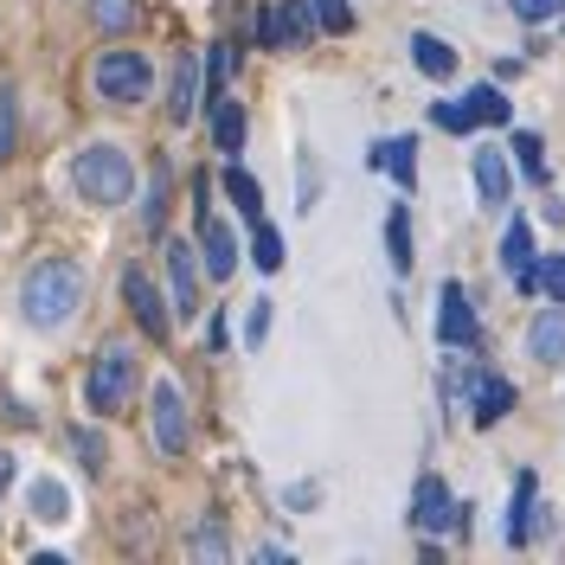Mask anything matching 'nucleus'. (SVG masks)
I'll return each instance as SVG.
<instances>
[{
  "instance_id": "obj_7",
  "label": "nucleus",
  "mask_w": 565,
  "mask_h": 565,
  "mask_svg": "<svg viewBox=\"0 0 565 565\" xmlns=\"http://www.w3.org/2000/svg\"><path fill=\"white\" fill-rule=\"evenodd\" d=\"M457 521V494L444 489V476H424L418 494H412V527L418 533H444Z\"/></svg>"
},
{
  "instance_id": "obj_20",
  "label": "nucleus",
  "mask_w": 565,
  "mask_h": 565,
  "mask_svg": "<svg viewBox=\"0 0 565 565\" xmlns=\"http://www.w3.org/2000/svg\"><path fill=\"white\" fill-rule=\"evenodd\" d=\"M533 514H540V482H533V476H521V482H514V521H508V540H514V546H527Z\"/></svg>"
},
{
  "instance_id": "obj_6",
  "label": "nucleus",
  "mask_w": 565,
  "mask_h": 565,
  "mask_svg": "<svg viewBox=\"0 0 565 565\" xmlns=\"http://www.w3.org/2000/svg\"><path fill=\"white\" fill-rule=\"evenodd\" d=\"M437 341L444 348H476V316H469L462 282H444L437 289Z\"/></svg>"
},
{
  "instance_id": "obj_14",
  "label": "nucleus",
  "mask_w": 565,
  "mask_h": 565,
  "mask_svg": "<svg viewBox=\"0 0 565 565\" xmlns=\"http://www.w3.org/2000/svg\"><path fill=\"white\" fill-rule=\"evenodd\" d=\"M457 109H462V129H482V122H508V116H514L494 84H476L469 97H457Z\"/></svg>"
},
{
  "instance_id": "obj_16",
  "label": "nucleus",
  "mask_w": 565,
  "mask_h": 565,
  "mask_svg": "<svg viewBox=\"0 0 565 565\" xmlns=\"http://www.w3.org/2000/svg\"><path fill=\"white\" fill-rule=\"evenodd\" d=\"M508 186H514V180H508V161H501L494 148H482V154H476V193H482V206H508Z\"/></svg>"
},
{
  "instance_id": "obj_23",
  "label": "nucleus",
  "mask_w": 565,
  "mask_h": 565,
  "mask_svg": "<svg viewBox=\"0 0 565 565\" xmlns=\"http://www.w3.org/2000/svg\"><path fill=\"white\" fill-rule=\"evenodd\" d=\"M386 250H392V270L405 277L418 257H412V218H405V206H392V218H386Z\"/></svg>"
},
{
  "instance_id": "obj_18",
  "label": "nucleus",
  "mask_w": 565,
  "mask_h": 565,
  "mask_svg": "<svg viewBox=\"0 0 565 565\" xmlns=\"http://www.w3.org/2000/svg\"><path fill=\"white\" fill-rule=\"evenodd\" d=\"M373 161H380V168L398 180V186H412V180H418V141H412V136L380 141V148H373Z\"/></svg>"
},
{
  "instance_id": "obj_19",
  "label": "nucleus",
  "mask_w": 565,
  "mask_h": 565,
  "mask_svg": "<svg viewBox=\"0 0 565 565\" xmlns=\"http://www.w3.org/2000/svg\"><path fill=\"white\" fill-rule=\"evenodd\" d=\"M212 136H218L225 154H238V148H245V109L232 104V97H212Z\"/></svg>"
},
{
  "instance_id": "obj_3",
  "label": "nucleus",
  "mask_w": 565,
  "mask_h": 565,
  "mask_svg": "<svg viewBox=\"0 0 565 565\" xmlns=\"http://www.w3.org/2000/svg\"><path fill=\"white\" fill-rule=\"evenodd\" d=\"M129 386H136V353L122 348V341H109L97 353V366H90V380H84V398H90V412L116 418L129 405Z\"/></svg>"
},
{
  "instance_id": "obj_33",
  "label": "nucleus",
  "mask_w": 565,
  "mask_h": 565,
  "mask_svg": "<svg viewBox=\"0 0 565 565\" xmlns=\"http://www.w3.org/2000/svg\"><path fill=\"white\" fill-rule=\"evenodd\" d=\"M264 328H270V302H250V321H245V341H250V348L264 341Z\"/></svg>"
},
{
  "instance_id": "obj_27",
  "label": "nucleus",
  "mask_w": 565,
  "mask_h": 565,
  "mask_svg": "<svg viewBox=\"0 0 565 565\" xmlns=\"http://www.w3.org/2000/svg\"><path fill=\"white\" fill-rule=\"evenodd\" d=\"M90 20H97L104 33H122V26L136 20V0H90Z\"/></svg>"
},
{
  "instance_id": "obj_12",
  "label": "nucleus",
  "mask_w": 565,
  "mask_h": 565,
  "mask_svg": "<svg viewBox=\"0 0 565 565\" xmlns=\"http://www.w3.org/2000/svg\"><path fill=\"white\" fill-rule=\"evenodd\" d=\"M501 264L514 270L521 289H540V270H533V232L521 225V218H514V225H508V238H501Z\"/></svg>"
},
{
  "instance_id": "obj_28",
  "label": "nucleus",
  "mask_w": 565,
  "mask_h": 565,
  "mask_svg": "<svg viewBox=\"0 0 565 565\" xmlns=\"http://www.w3.org/2000/svg\"><path fill=\"white\" fill-rule=\"evenodd\" d=\"M309 13H316V26H328V33H348V26H353L348 0H309Z\"/></svg>"
},
{
  "instance_id": "obj_17",
  "label": "nucleus",
  "mask_w": 565,
  "mask_h": 565,
  "mask_svg": "<svg viewBox=\"0 0 565 565\" xmlns=\"http://www.w3.org/2000/svg\"><path fill=\"white\" fill-rule=\"evenodd\" d=\"M26 508H33V521H45V527H58L71 514V494H65V482L58 476H39L33 482V494H26Z\"/></svg>"
},
{
  "instance_id": "obj_2",
  "label": "nucleus",
  "mask_w": 565,
  "mask_h": 565,
  "mask_svg": "<svg viewBox=\"0 0 565 565\" xmlns=\"http://www.w3.org/2000/svg\"><path fill=\"white\" fill-rule=\"evenodd\" d=\"M71 180H77V193H84L90 206H122V200L136 193V161H129L116 141H90V148L71 161Z\"/></svg>"
},
{
  "instance_id": "obj_8",
  "label": "nucleus",
  "mask_w": 565,
  "mask_h": 565,
  "mask_svg": "<svg viewBox=\"0 0 565 565\" xmlns=\"http://www.w3.org/2000/svg\"><path fill=\"white\" fill-rule=\"evenodd\" d=\"M154 444H161L168 457L186 450V405H180L174 380H161V386H154Z\"/></svg>"
},
{
  "instance_id": "obj_15",
  "label": "nucleus",
  "mask_w": 565,
  "mask_h": 565,
  "mask_svg": "<svg viewBox=\"0 0 565 565\" xmlns=\"http://www.w3.org/2000/svg\"><path fill=\"white\" fill-rule=\"evenodd\" d=\"M200 109V58L193 52H180V65H174V97H168V122H186Z\"/></svg>"
},
{
  "instance_id": "obj_9",
  "label": "nucleus",
  "mask_w": 565,
  "mask_h": 565,
  "mask_svg": "<svg viewBox=\"0 0 565 565\" xmlns=\"http://www.w3.org/2000/svg\"><path fill=\"white\" fill-rule=\"evenodd\" d=\"M200 257H206V270L212 277H232L238 270V238H232V225L225 218H200Z\"/></svg>"
},
{
  "instance_id": "obj_21",
  "label": "nucleus",
  "mask_w": 565,
  "mask_h": 565,
  "mask_svg": "<svg viewBox=\"0 0 565 565\" xmlns=\"http://www.w3.org/2000/svg\"><path fill=\"white\" fill-rule=\"evenodd\" d=\"M412 58H418L424 77H450V71H457V52H450L437 33H418V39H412Z\"/></svg>"
},
{
  "instance_id": "obj_4",
  "label": "nucleus",
  "mask_w": 565,
  "mask_h": 565,
  "mask_svg": "<svg viewBox=\"0 0 565 565\" xmlns=\"http://www.w3.org/2000/svg\"><path fill=\"white\" fill-rule=\"evenodd\" d=\"M90 84H97V97L104 104H141L148 97V84H154V71L141 52H104L97 71H90Z\"/></svg>"
},
{
  "instance_id": "obj_13",
  "label": "nucleus",
  "mask_w": 565,
  "mask_h": 565,
  "mask_svg": "<svg viewBox=\"0 0 565 565\" xmlns=\"http://www.w3.org/2000/svg\"><path fill=\"white\" fill-rule=\"evenodd\" d=\"M168 282H174V309L193 316L200 309V270H193V250L186 245H168Z\"/></svg>"
},
{
  "instance_id": "obj_31",
  "label": "nucleus",
  "mask_w": 565,
  "mask_h": 565,
  "mask_svg": "<svg viewBox=\"0 0 565 565\" xmlns=\"http://www.w3.org/2000/svg\"><path fill=\"white\" fill-rule=\"evenodd\" d=\"M161 212H168V174H161L154 186H148V206H141V225H148V232H161Z\"/></svg>"
},
{
  "instance_id": "obj_35",
  "label": "nucleus",
  "mask_w": 565,
  "mask_h": 565,
  "mask_svg": "<svg viewBox=\"0 0 565 565\" xmlns=\"http://www.w3.org/2000/svg\"><path fill=\"white\" fill-rule=\"evenodd\" d=\"M565 0H521V13H527V20H546V13H559Z\"/></svg>"
},
{
  "instance_id": "obj_22",
  "label": "nucleus",
  "mask_w": 565,
  "mask_h": 565,
  "mask_svg": "<svg viewBox=\"0 0 565 565\" xmlns=\"http://www.w3.org/2000/svg\"><path fill=\"white\" fill-rule=\"evenodd\" d=\"M508 405H514V386L508 380H476V424L508 418Z\"/></svg>"
},
{
  "instance_id": "obj_24",
  "label": "nucleus",
  "mask_w": 565,
  "mask_h": 565,
  "mask_svg": "<svg viewBox=\"0 0 565 565\" xmlns=\"http://www.w3.org/2000/svg\"><path fill=\"white\" fill-rule=\"evenodd\" d=\"M225 193H232V206L245 212V218H257V212H264V193H257V180H250L245 168H232V174H225Z\"/></svg>"
},
{
  "instance_id": "obj_32",
  "label": "nucleus",
  "mask_w": 565,
  "mask_h": 565,
  "mask_svg": "<svg viewBox=\"0 0 565 565\" xmlns=\"http://www.w3.org/2000/svg\"><path fill=\"white\" fill-rule=\"evenodd\" d=\"M540 282H546V296H553V302H565V250H559V257H546Z\"/></svg>"
},
{
  "instance_id": "obj_30",
  "label": "nucleus",
  "mask_w": 565,
  "mask_h": 565,
  "mask_svg": "<svg viewBox=\"0 0 565 565\" xmlns=\"http://www.w3.org/2000/svg\"><path fill=\"white\" fill-rule=\"evenodd\" d=\"M225 77H232V52H225V45H212V52H206V84H212V97H225Z\"/></svg>"
},
{
  "instance_id": "obj_36",
  "label": "nucleus",
  "mask_w": 565,
  "mask_h": 565,
  "mask_svg": "<svg viewBox=\"0 0 565 565\" xmlns=\"http://www.w3.org/2000/svg\"><path fill=\"white\" fill-rule=\"evenodd\" d=\"M7 476H13V457H7V450H0V494H7Z\"/></svg>"
},
{
  "instance_id": "obj_11",
  "label": "nucleus",
  "mask_w": 565,
  "mask_h": 565,
  "mask_svg": "<svg viewBox=\"0 0 565 565\" xmlns=\"http://www.w3.org/2000/svg\"><path fill=\"white\" fill-rule=\"evenodd\" d=\"M122 296H129V309H136V321H141V328H148V334L161 341V334H168V309H161L154 282L141 277V270H129V277H122Z\"/></svg>"
},
{
  "instance_id": "obj_25",
  "label": "nucleus",
  "mask_w": 565,
  "mask_h": 565,
  "mask_svg": "<svg viewBox=\"0 0 565 565\" xmlns=\"http://www.w3.org/2000/svg\"><path fill=\"white\" fill-rule=\"evenodd\" d=\"M250 257H257V270H282V232L277 225H257V238H250Z\"/></svg>"
},
{
  "instance_id": "obj_29",
  "label": "nucleus",
  "mask_w": 565,
  "mask_h": 565,
  "mask_svg": "<svg viewBox=\"0 0 565 565\" xmlns=\"http://www.w3.org/2000/svg\"><path fill=\"white\" fill-rule=\"evenodd\" d=\"M514 154H521V174L546 186V154H540V136H514Z\"/></svg>"
},
{
  "instance_id": "obj_26",
  "label": "nucleus",
  "mask_w": 565,
  "mask_h": 565,
  "mask_svg": "<svg viewBox=\"0 0 565 565\" xmlns=\"http://www.w3.org/2000/svg\"><path fill=\"white\" fill-rule=\"evenodd\" d=\"M13 136H20V97H13V84L0 90V168H7V154H13Z\"/></svg>"
},
{
  "instance_id": "obj_10",
  "label": "nucleus",
  "mask_w": 565,
  "mask_h": 565,
  "mask_svg": "<svg viewBox=\"0 0 565 565\" xmlns=\"http://www.w3.org/2000/svg\"><path fill=\"white\" fill-rule=\"evenodd\" d=\"M527 348L540 366H565V309H540L527 328Z\"/></svg>"
},
{
  "instance_id": "obj_34",
  "label": "nucleus",
  "mask_w": 565,
  "mask_h": 565,
  "mask_svg": "<svg viewBox=\"0 0 565 565\" xmlns=\"http://www.w3.org/2000/svg\"><path fill=\"white\" fill-rule=\"evenodd\" d=\"M77 450H84V462H90V469H104V444H97V437H84V430H77Z\"/></svg>"
},
{
  "instance_id": "obj_1",
  "label": "nucleus",
  "mask_w": 565,
  "mask_h": 565,
  "mask_svg": "<svg viewBox=\"0 0 565 565\" xmlns=\"http://www.w3.org/2000/svg\"><path fill=\"white\" fill-rule=\"evenodd\" d=\"M77 302H84V270L71 264V257H45V264H33L26 270V289H20V309H26V321L33 328H65L71 316H77Z\"/></svg>"
},
{
  "instance_id": "obj_5",
  "label": "nucleus",
  "mask_w": 565,
  "mask_h": 565,
  "mask_svg": "<svg viewBox=\"0 0 565 565\" xmlns=\"http://www.w3.org/2000/svg\"><path fill=\"white\" fill-rule=\"evenodd\" d=\"M309 33H316V13H309L302 0H282V7H270V13L257 20V39H264L270 52H289V45H302Z\"/></svg>"
}]
</instances>
